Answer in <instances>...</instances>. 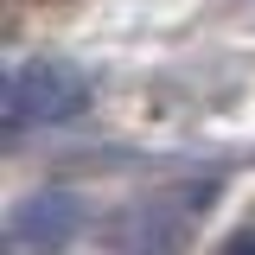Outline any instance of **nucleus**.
Segmentation results:
<instances>
[{
  "mask_svg": "<svg viewBox=\"0 0 255 255\" xmlns=\"http://www.w3.org/2000/svg\"><path fill=\"white\" fill-rule=\"evenodd\" d=\"M185 230H191V217H185V211L140 204V211L122 223L115 249H122V255H179V249H185Z\"/></svg>",
  "mask_w": 255,
  "mask_h": 255,
  "instance_id": "nucleus-3",
  "label": "nucleus"
},
{
  "mask_svg": "<svg viewBox=\"0 0 255 255\" xmlns=\"http://www.w3.org/2000/svg\"><path fill=\"white\" fill-rule=\"evenodd\" d=\"M77 236H83V198L70 185H45L6 211V249L13 255H64Z\"/></svg>",
  "mask_w": 255,
  "mask_h": 255,
  "instance_id": "nucleus-2",
  "label": "nucleus"
},
{
  "mask_svg": "<svg viewBox=\"0 0 255 255\" xmlns=\"http://www.w3.org/2000/svg\"><path fill=\"white\" fill-rule=\"evenodd\" d=\"M90 70L70 58H26L6 70V128H58L90 109Z\"/></svg>",
  "mask_w": 255,
  "mask_h": 255,
  "instance_id": "nucleus-1",
  "label": "nucleus"
},
{
  "mask_svg": "<svg viewBox=\"0 0 255 255\" xmlns=\"http://www.w3.org/2000/svg\"><path fill=\"white\" fill-rule=\"evenodd\" d=\"M217 255H255V223H249V230H236V236H223Z\"/></svg>",
  "mask_w": 255,
  "mask_h": 255,
  "instance_id": "nucleus-4",
  "label": "nucleus"
}]
</instances>
